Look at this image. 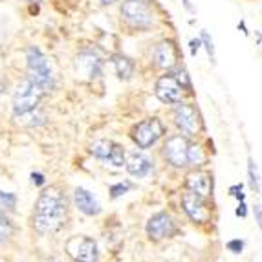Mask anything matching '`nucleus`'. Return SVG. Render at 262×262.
Instances as JSON below:
<instances>
[{
	"mask_svg": "<svg viewBox=\"0 0 262 262\" xmlns=\"http://www.w3.org/2000/svg\"><path fill=\"white\" fill-rule=\"evenodd\" d=\"M66 214H68V202H66L64 192L59 187H50L40 192L35 204L33 226L42 235L55 233L64 226Z\"/></svg>",
	"mask_w": 262,
	"mask_h": 262,
	"instance_id": "nucleus-1",
	"label": "nucleus"
},
{
	"mask_svg": "<svg viewBox=\"0 0 262 262\" xmlns=\"http://www.w3.org/2000/svg\"><path fill=\"white\" fill-rule=\"evenodd\" d=\"M26 62H28V79L39 86L42 92H50L55 84L52 64L50 59L44 55V52L37 46H31L26 50Z\"/></svg>",
	"mask_w": 262,
	"mask_h": 262,
	"instance_id": "nucleus-2",
	"label": "nucleus"
},
{
	"mask_svg": "<svg viewBox=\"0 0 262 262\" xmlns=\"http://www.w3.org/2000/svg\"><path fill=\"white\" fill-rule=\"evenodd\" d=\"M42 94H44L42 90L31 83L30 79H24L22 83L17 84V88H15V92H13V101H11V103H13V105H11L13 114L17 118H20L24 114L35 110L37 106H39L40 99H42Z\"/></svg>",
	"mask_w": 262,
	"mask_h": 262,
	"instance_id": "nucleus-3",
	"label": "nucleus"
},
{
	"mask_svg": "<svg viewBox=\"0 0 262 262\" xmlns=\"http://www.w3.org/2000/svg\"><path fill=\"white\" fill-rule=\"evenodd\" d=\"M121 17L128 26L136 30H149L152 26L154 17L149 4L138 2V0H125L121 4Z\"/></svg>",
	"mask_w": 262,
	"mask_h": 262,
	"instance_id": "nucleus-4",
	"label": "nucleus"
},
{
	"mask_svg": "<svg viewBox=\"0 0 262 262\" xmlns=\"http://www.w3.org/2000/svg\"><path fill=\"white\" fill-rule=\"evenodd\" d=\"M165 134V127L158 118H147L132 128V140L140 149H149Z\"/></svg>",
	"mask_w": 262,
	"mask_h": 262,
	"instance_id": "nucleus-5",
	"label": "nucleus"
},
{
	"mask_svg": "<svg viewBox=\"0 0 262 262\" xmlns=\"http://www.w3.org/2000/svg\"><path fill=\"white\" fill-rule=\"evenodd\" d=\"M64 249L74 262H97V257H99L96 241L84 235L70 236L66 241Z\"/></svg>",
	"mask_w": 262,
	"mask_h": 262,
	"instance_id": "nucleus-6",
	"label": "nucleus"
},
{
	"mask_svg": "<svg viewBox=\"0 0 262 262\" xmlns=\"http://www.w3.org/2000/svg\"><path fill=\"white\" fill-rule=\"evenodd\" d=\"M75 70L86 81H94L103 74V55L96 48H84L77 55Z\"/></svg>",
	"mask_w": 262,
	"mask_h": 262,
	"instance_id": "nucleus-7",
	"label": "nucleus"
},
{
	"mask_svg": "<svg viewBox=\"0 0 262 262\" xmlns=\"http://www.w3.org/2000/svg\"><path fill=\"white\" fill-rule=\"evenodd\" d=\"M174 123L185 138H194L200 132V116H198L196 108L189 103H182V101L176 103Z\"/></svg>",
	"mask_w": 262,
	"mask_h": 262,
	"instance_id": "nucleus-8",
	"label": "nucleus"
},
{
	"mask_svg": "<svg viewBox=\"0 0 262 262\" xmlns=\"http://www.w3.org/2000/svg\"><path fill=\"white\" fill-rule=\"evenodd\" d=\"M90 152H92L97 160L105 162L106 165L114 167V169H121V167L125 165V149L112 140L96 141V143L92 145Z\"/></svg>",
	"mask_w": 262,
	"mask_h": 262,
	"instance_id": "nucleus-9",
	"label": "nucleus"
},
{
	"mask_svg": "<svg viewBox=\"0 0 262 262\" xmlns=\"http://www.w3.org/2000/svg\"><path fill=\"white\" fill-rule=\"evenodd\" d=\"M147 235L152 241H163V238H170L178 233V227H176L174 219L170 216L165 211H160V213L152 214L147 222Z\"/></svg>",
	"mask_w": 262,
	"mask_h": 262,
	"instance_id": "nucleus-10",
	"label": "nucleus"
},
{
	"mask_svg": "<svg viewBox=\"0 0 262 262\" xmlns=\"http://www.w3.org/2000/svg\"><path fill=\"white\" fill-rule=\"evenodd\" d=\"M187 147L189 140L184 134H172L163 145V156L172 167H187Z\"/></svg>",
	"mask_w": 262,
	"mask_h": 262,
	"instance_id": "nucleus-11",
	"label": "nucleus"
},
{
	"mask_svg": "<svg viewBox=\"0 0 262 262\" xmlns=\"http://www.w3.org/2000/svg\"><path fill=\"white\" fill-rule=\"evenodd\" d=\"M182 206H184L185 214H187L192 222H196V224L209 222L211 209L207 207L206 198H202V196H198V194H194V192L187 191L184 196H182Z\"/></svg>",
	"mask_w": 262,
	"mask_h": 262,
	"instance_id": "nucleus-12",
	"label": "nucleus"
},
{
	"mask_svg": "<svg viewBox=\"0 0 262 262\" xmlns=\"http://www.w3.org/2000/svg\"><path fill=\"white\" fill-rule=\"evenodd\" d=\"M154 92H156L158 99L162 101V103H167V105H176L184 97V88L180 86V83L176 81L172 74L162 75V77L158 79Z\"/></svg>",
	"mask_w": 262,
	"mask_h": 262,
	"instance_id": "nucleus-13",
	"label": "nucleus"
},
{
	"mask_svg": "<svg viewBox=\"0 0 262 262\" xmlns=\"http://www.w3.org/2000/svg\"><path fill=\"white\" fill-rule=\"evenodd\" d=\"M74 202L81 213H84L86 216H96L101 213V204L97 202V198L92 192L84 187H77L74 191Z\"/></svg>",
	"mask_w": 262,
	"mask_h": 262,
	"instance_id": "nucleus-14",
	"label": "nucleus"
},
{
	"mask_svg": "<svg viewBox=\"0 0 262 262\" xmlns=\"http://www.w3.org/2000/svg\"><path fill=\"white\" fill-rule=\"evenodd\" d=\"M185 187L198 196L207 198L211 194V176L207 172H202V170H194L185 180Z\"/></svg>",
	"mask_w": 262,
	"mask_h": 262,
	"instance_id": "nucleus-15",
	"label": "nucleus"
},
{
	"mask_svg": "<svg viewBox=\"0 0 262 262\" xmlns=\"http://www.w3.org/2000/svg\"><path fill=\"white\" fill-rule=\"evenodd\" d=\"M125 167L136 178H143L152 170V162L149 156H145L143 152H132L128 160H125Z\"/></svg>",
	"mask_w": 262,
	"mask_h": 262,
	"instance_id": "nucleus-16",
	"label": "nucleus"
},
{
	"mask_svg": "<svg viewBox=\"0 0 262 262\" xmlns=\"http://www.w3.org/2000/svg\"><path fill=\"white\" fill-rule=\"evenodd\" d=\"M178 57H176V48L170 42H160L154 50V62L158 68L170 70L176 64Z\"/></svg>",
	"mask_w": 262,
	"mask_h": 262,
	"instance_id": "nucleus-17",
	"label": "nucleus"
},
{
	"mask_svg": "<svg viewBox=\"0 0 262 262\" xmlns=\"http://www.w3.org/2000/svg\"><path fill=\"white\" fill-rule=\"evenodd\" d=\"M112 64L116 68V74L119 75V79L128 81L134 75V61H132L130 57L116 53V55H112Z\"/></svg>",
	"mask_w": 262,
	"mask_h": 262,
	"instance_id": "nucleus-18",
	"label": "nucleus"
},
{
	"mask_svg": "<svg viewBox=\"0 0 262 262\" xmlns=\"http://www.w3.org/2000/svg\"><path fill=\"white\" fill-rule=\"evenodd\" d=\"M204 162H206V156H204L202 149L198 147L196 143H191V141H189V147H187V165L198 167V165H202Z\"/></svg>",
	"mask_w": 262,
	"mask_h": 262,
	"instance_id": "nucleus-19",
	"label": "nucleus"
},
{
	"mask_svg": "<svg viewBox=\"0 0 262 262\" xmlns=\"http://www.w3.org/2000/svg\"><path fill=\"white\" fill-rule=\"evenodd\" d=\"M249 165H248V174H249V187L255 194L260 192V182H258V172H257V167H255L253 158H249Z\"/></svg>",
	"mask_w": 262,
	"mask_h": 262,
	"instance_id": "nucleus-20",
	"label": "nucleus"
},
{
	"mask_svg": "<svg viewBox=\"0 0 262 262\" xmlns=\"http://www.w3.org/2000/svg\"><path fill=\"white\" fill-rule=\"evenodd\" d=\"M17 207V196L13 192L0 191V211H13Z\"/></svg>",
	"mask_w": 262,
	"mask_h": 262,
	"instance_id": "nucleus-21",
	"label": "nucleus"
},
{
	"mask_svg": "<svg viewBox=\"0 0 262 262\" xmlns=\"http://www.w3.org/2000/svg\"><path fill=\"white\" fill-rule=\"evenodd\" d=\"M11 235H13V224H11V220L8 216L0 214V242L8 241Z\"/></svg>",
	"mask_w": 262,
	"mask_h": 262,
	"instance_id": "nucleus-22",
	"label": "nucleus"
},
{
	"mask_svg": "<svg viewBox=\"0 0 262 262\" xmlns=\"http://www.w3.org/2000/svg\"><path fill=\"white\" fill-rule=\"evenodd\" d=\"M172 75H174V79L178 81L180 86L184 88V90H191V79H189L187 72H185L184 68H178Z\"/></svg>",
	"mask_w": 262,
	"mask_h": 262,
	"instance_id": "nucleus-23",
	"label": "nucleus"
},
{
	"mask_svg": "<svg viewBox=\"0 0 262 262\" xmlns=\"http://www.w3.org/2000/svg\"><path fill=\"white\" fill-rule=\"evenodd\" d=\"M200 40H202V44L206 46V50H207V53H209V57H211V61H214V46H213V39L209 37V33H207L206 30L202 31V37H200Z\"/></svg>",
	"mask_w": 262,
	"mask_h": 262,
	"instance_id": "nucleus-24",
	"label": "nucleus"
},
{
	"mask_svg": "<svg viewBox=\"0 0 262 262\" xmlns=\"http://www.w3.org/2000/svg\"><path fill=\"white\" fill-rule=\"evenodd\" d=\"M130 189V185L128 184H116V185H112L110 187V192H112V198H119V196H123L125 192Z\"/></svg>",
	"mask_w": 262,
	"mask_h": 262,
	"instance_id": "nucleus-25",
	"label": "nucleus"
},
{
	"mask_svg": "<svg viewBox=\"0 0 262 262\" xmlns=\"http://www.w3.org/2000/svg\"><path fill=\"white\" fill-rule=\"evenodd\" d=\"M227 249H229L231 253H235V255L242 253V249H244V241H241V238L229 241V242H227Z\"/></svg>",
	"mask_w": 262,
	"mask_h": 262,
	"instance_id": "nucleus-26",
	"label": "nucleus"
},
{
	"mask_svg": "<svg viewBox=\"0 0 262 262\" xmlns=\"http://www.w3.org/2000/svg\"><path fill=\"white\" fill-rule=\"evenodd\" d=\"M229 194L235 198H238V200H244V192H242V184H236L233 185V187H229Z\"/></svg>",
	"mask_w": 262,
	"mask_h": 262,
	"instance_id": "nucleus-27",
	"label": "nucleus"
},
{
	"mask_svg": "<svg viewBox=\"0 0 262 262\" xmlns=\"http://www.w3.org/2000/svg\"><path fill=\"white\" fill-rule=\"evenodd\" d=\"M31 182H33L37 187H42V185L46 184V178H44V174H40V172H31Z\"/></svg>",
	"mask_w": 262,
	"mask_h": 262,
	"instance_id": "nucleus-28",
	"label": "nucleus"
},
{
	"mask_svg": "<svg viewBox=\"0 0 262 262\" xmlns=\"http://www.w3.org/2000/svg\"><path fill=\"white\" fill-rule=\"evenodd\" d=\"M200 46H202V40H200V39H192V40H191V55H192V57H194V55L198 53Z\"/></svg>",
	"mask_w": 262,
	"mask_h": 262,
	"instance_id": "nucleus-29",
	"label": "nucleus"
},
{
	"mask_svg": "<svg viewBox=\"0 0 262 262\" xmlns=\"http://www.w3.org/2000/svg\"><path fill=\"white\" fill-rule=\"evenodd\" d=\"M236 216H242V219H244L246 214H248V209H246V204H244V200L241 202V204H238V207H236Z\"/></svg>",
	"mask_w": 262,
	"mask_h": 262,
	"instance_id": "nucleus-30",
	"label": "nucleus"
},
{
	"mask_svg": "<svg viewBox=\"0 0 262 262\" xmlns=\"http://www.w3.org/2000/svg\"><path fill=\"white\" fill-rule=\"evenodd\" d=\"M255 220H257V224L260 226V222H262V211H260V206H255Z\"/></svg>",
	"mask_w": 262,
	"mask_h": 262,
	"instance_id": "nucleus-31",
	"label": "nucleus"
},
{
	"mask_svg": "<svg viewBox=\"0 0 262 262\" xmlns=\"http://www.w3.org/2000/svg\"><path fill=\"white\" fill-rule=\"evenodd\" d=\"M114 2H118V0H101V4H105V6H110V4H114Z\"/></svg>",
	"mask_w": 262,
	"mask_h": 262,
	"instance_id": "nucleus-32",
	"label": "nucleus"
},
{
	"mask_svg": "<svg viewBox=\"0 0 262 262\" xmlns=\"http://www.w3.org/2000/svg\"><path fill=\"white\" fill-rule=\"evenodd\" d=\"M184 4H185V8H187V9H192L191 8V2H189V0H184Z\"/></svg>",
	"mask_w": 262,
	"mask_h": 262,
	"instance_id": "nucleus-33",
	"label": "nucleus"
},
{
	"mask_svg": "<svg viewBox=\"0 0 262 262\" xmlns=\"http://www.w3.org/2000/svg\"><path fill=\"white\" fill-rule=\"evenodd\" d=\"M138 2H145V4H149L150 0H138Z\"/></svg>",
	"mask_w": 262,
	"mask_h": 262,
	"instance_id": "nucleus-34",
	"label": "nucleus"
},
{
	"mask_svg": "<svg viewBox=\"0 0 262 262\" xmlns=\"http://www.w3.org/2000/svg\"><path fill=\"white\" fill-rule=\"evenodd\" d=\"M50 262H61V260H50Z\"/></svg>",
	"mask_w": 262,
	"mask_h": 262,
	"instance_id": "nucleus-35",
	"label": "nucleus"
},
{
	"mask_svg": "<svg viewBox=\"0 0 262 262\" xmlns=\"http://www.w3.org/2000/svg\"><path fill=\"white\" fill-rule=\"evenodd\" d=\"M31 2H37V0H31Z\"/></svg>",
	"mask_w": 262,
	"mask_h": 262,
	"instance_id": "nucleus-36",
	"label": "nucleus"
}]
</instances>
